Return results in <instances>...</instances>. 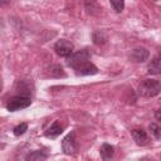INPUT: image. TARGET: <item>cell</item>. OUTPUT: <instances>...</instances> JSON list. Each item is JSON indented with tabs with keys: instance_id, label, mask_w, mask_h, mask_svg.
<instances>
[{
	"instance_id": "6da1fadb",
	"label": "cell",
	"mask_w": 161,
	"mask_h": 161,
	"mask_svg": "<svg viewBox=\"0 0 161 161\" xmlns=\"http://www.w3.org/2000/svg\"><path fill=\"white\" fill-rule=\"evenodd\" d=\"M137 92L143 98H152L161 92V83L156 79H145L140 83Z\"/></svg>"
},
{
	"instance_id": "7a4b0ae2",
	"label": "cell",
	"mask_w": 161,
	"mask_h": 161,
	"mask_svg": "<svg viewBox=\"0 0 161 161\" xmlns=\"http://www.w3.org/2000/svg\"><path fill=\"white\" fill-rule=\"evenodd\" d=\"M31 103L30 98L26 97V96H23V94H19V96H14L11 97L8 103H6V109L9 112H16V111H20V109H24L26 107H29Z\"/></svg>"
},
{
	"instance_id": "3957f363",
	"label": "cell",
	"mask_w": 161,
	"mask_h": 161,
	"mask_svg": "<svg viewBox=\"0 0 161 161\" xmlns=\"http://www.w3.org/2000/svg\"><path fill=\"white\" fill-rule=\"evenodd\" d=\"M89 57H91L89 52H88L87 49H82V50H78V52L72 53V54L67 58V64L74 69L77 65L82 64V63H84V62H88V60H89Z\"/></svg>"
},
{
	"instance_id": "277c9868",
	"label": "cell",
	"mask_w": 161,
	"mask_h": 161,
	"mask_svg": "<svg viewBox=\"0 0 161 161\" xmlns=\"http://www.w3.org/2000/svg\"><path fill=\"white\" fill-rule=\"evenodd\" d=\"M54 50L59 57H64L68 58L72 53H73V44L67 40V39H60L55 43L54 45Z\"/></svg>"
},
{
	"instance_id": "5b68a950",
	"label": "cell",
	"mask_w": 161,
	"mask_h": 161,
	"mask_svg": "<svg viewBox=\"0 0 161 161\" xmlns=\"http://www.w3.org/2000/svg\"><path fill=\"white\" fill-rule=\"evenodd\" d=\"M62 148H63V152L65 155H73L77 151V142H75V137H74V133H69L67 135L63 141H62Z\"/></svg>"
},
{
	"instance_id": "8992f818",
	"label": "cell",
	"mask_w": 161,
	"mask_h": 161,
	"mask_svg": "<svg viewBox=\"0 0 161 161\" xmlns=\"http://www.w3.org/2000/svg\"><path fill=\"white\" fill-rule=\"evenodd\" d=\"M74 70H75L77 75H94L98 73V68L91 62H84V63L77 65L74 68Z\"/></svg>"
},
{
	"instance_id": "52a82bcc",
	"label": "cell",
	"mask_w": 161,
	"mask_h": 161,
	"mask_svg": "<svg viewBox=\"0 0 161 161\" xmlns=\"http://www.w3.org/2000/svg\"><path fill=\"white\" fill-rule=\"evenodd\" d=\"M148 57H150L148 50H147L146 48H142V47L135 48V49L131 52V54H130V58H131L133 62H136V63H143V62H146V60L148 59Z\"/></svg>"
},
{
	"instance_id": "ba28073f",
	"label": "cell",
	"mask_w": 161,
	"mask_h": 161,
	"mask_svg": "<svg viewBox=\"0 0 161 161\" xmlns=\"http://www.w3.org/2000/svg\"><path fill=\"white\" fill-rule=\"evenodd\" d=\"M131 136L133 138V141L138 145V146H145L148 143V136L146 133V131L143 128H135L131 131Z\"/></svg>"
},
{
	"instance_id": "9c48e42d",
	"label": "cell",
	"mask_w": 161,
	"mask_h": 161,
	"mask_svg": "<svg viewBox=\"0 0 161 161\" xmlns=\"http://www.w3.org/2000/svg\"><path fill=\"white\" fill-rule=\"evenodd\" d=\"M84 9L92 16H98L102 13V6L97 0H84Z\"/></svg>"
},
{
	"instance_id": "30bf717a",
	"label": "cell",
	"mask_w": 161,
	"mask_h": 161,
	"mask_svg": "<svg viewBox=\"0 0 161 161\" xmlns=\"http://www.w3.org/2000/svg\"><path fill=\"white\" fill-rule=\"evenodd\" d=\"M147 73L153 75L161 73V55H156L152 58V60L147 65Z\"/></svg>"
},
{
	"instance_id": "8fae6325",
	"label": "cell",
	"mask_w": 161,
	"mask_h": 161,
	"mask_svg": "<svg viewBox=\"0 0 161 161\" xmlns=\"http://www.w3.org/2000/svg\"><path fill=\"white\" fill-rule=\"evenodd\" d=\"M63 132V127L59 125V122L58 121H55V122H53L49 127H48V130L45 131V137H48V138H57L60 133Z\"/></svg>"
},
{
	"instance_id": "7c38bea8",
	"label": "cell",
	"mask_w": 161,
	"mask_h": 161,
	"mask_svg": "<svg viewBox=\"0 0 161 161\" xmlns=\"http://www.w3.org/2000/svg\"><path fill=\"white\" fill-rule=\"evenodd\" d=\"M99 153H101V157L103 160H109L113 157V153H114V148L113 146H111L109 143H103L99 148Z\"/></svg>"
},
{
	"instance_id": "4fadbf2b",
	"label": "cell",
	"mask_w": 161,
	"mask_h": 161,
	"mask_svg": "<svg viewBox=\"0 0 161 161\" xmlns=\"http://www.w3.org/2000/svg\"><path fill=\"white\" fill-rule=\"evenodd\" d=\"M92 39H93V43H94V44H97V45H103L104 43H107L108 36H107V34H106L103 30H96V31H93V34H92Z\"/></svg>"
},
{
	"instance_id": "5bb4252c",
	"label": "cell",
	"mask_w": 161,
	"mask_h": 161,
	"mask_svg": "<svg viewBox=\"0 0 161 161\" xmlns=\"http://www.w3.org/2000/svg\"><path fill=\"white\" fill-rule=\"evenodd\" d=\"M47 158H48V155L40 150H35L25 156L26 161H42V160H47Z\"/></svg>"
},
{
	"instance_id": "9a60e30c",
	"label": "cell",
	"mask_w": 161,
	"mask_h": 161,
	"mask_svg": "<svg viewBox=\"0 0 161 161\" xmlns=\"http://www.w3.org/2000/svg\"><path fill=\"white\" fill-rule=\"evenodd\" d=\"M48 70H49V74H50L52 77H57V78H59V77H65V73H64L63 68H62L59 64H53V65H50V67L48 68Z\"/></svg>"
},
{
	"instance_id": "2e32d148",
	"label": "cell",
	"mask_w": 161,
	"mask_h": 161,
	"mask_svg": "<svg viewBox=\"0 0 161 161\" xmlns=\"http://www.w3.org/2000/svg\"><path fill=\"white\" fill-rule=\"evenodd\" d=\"M109 3L116 13H122L125 8V0H109Z\"/></svg>"
},
{
	"instance_id": "e0dca14e",
	"label": "cell",
	"mask_w": 161,
	"mask_h": 161,
	"mask_svg": "<svg viewBox=\"0 0 161 161\" xmlns=\"http://www.w3.org/2000/svg\"><path fill=\"white\" fill-rule=\"evenodd\" d=\"M26 131H28V125H26V123H20V125H18V126H15V127L13 128V133H14L15 136H21V135H24Z\"/></svg>"
},
{
	"instance_id": "ac0fdd59",
	"label": "cell",
	"mask_w": 161,
	"mask_h": 161,
	"mask_svg": "<svg viewBox=\"0 0 161 161\" xmlns=\"http://www.w3.org/2000/svg\"><path fill=\"white\" fill-rule=\"evenodd\" d=\"M150 131H151V133L153 135L155 138L161 140V126H158L156 123H151L150 125Z\"/></svg>"
},
{
	"instance_id": "d6986e66",
	"label": "cell",
	"mask_w": 161,
	"mask_h": 161,
	"mask_svg": "<svg viewBox=\"0 0 161 161\" xmlns=\"http://www.w3.org/2000/svg\"><path fill=\"white\" fill-rule=\"evenodd\" d=\"M155 118L161 122V108H158V109L155 112Z\"/></svg>"
},
{
	"instance_id": "ffe728a7",
	"label": "cell",
	"mask_w": 161,
	"mask_h": 161,
	"mask_svg": "<svg viewBox=\"0 0 161 161\" xmlns=\"http://www.w3.org/2000/svg\"><path fill=\"white\" fill-rule=\"evenodd\" d=\"M9 3H10V0H1V5H6Z\"/></svg>"
},
{
	"instance_id": "44dd1931",
	"label": "cell",
	"mask_w": 161,
	"mask_h": 161,
	"mask_svg": "<svg viewBox=\"0 0 161 161\" xmlns=\"http://www.w3.org/2000/svg\"><path fill=\"white\" fill-rule=\"evenodd\" d=\"M155 1H158V0H155Z\"/></svg>"
}]
</instances>
